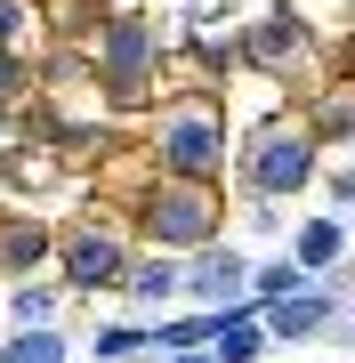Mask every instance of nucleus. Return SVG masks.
Masks as SVG:
<instances>
[{"instance_id": "nucleus-20", "label": "nucleus", "mask_w": 355, "mask_h": 363, "mask_svg": "<svg viewBox=\"0 0 355 363\" xmlns=\"http://www.w3.org/2000/svg\"><path fill=\"white\" fill-rule=\"evenodd\" d=\"M170 363H218V355H210V347H178Z\"/></svg>"}, {"instance_id": "nucleus-3", "label": "nucleus", "mask_w": 355, "mask_h": 363, "mask_svg": "<svg viewBox=\"0 0 355 363\" xmlns=\"http://www.w3.org/2000/svg\"><path fill=\"white\" fill-rule=\"evenodd\" d=\"M145 234H154L162 250H194L218 234V194L202 178H178V186H154L145 194Z\"/></svg>"}, {"instance_id": "nucleus-16", "label": "nucleus", "mask_w": 355, "mask_h": 363, "mask_svg": "<svg viewBox=\"0 0 355 363\" xmlns=\"http://www.w3.org/2000/svg\"><path fill=\"white\" fill-rule=\"evenodd\" d=\"M16 89H33V65L16 49H0V97H16Z\"/></svg>"}, {"instance_id": "nucleus-19", "label": "nucleus", "mask_w": 355, "mask_h": 363, "mask_svg": "<svg viewBox=\"0 0 355 363\" xmlns=\"http://www.w3.org/2000/svg\"><path fill=\"white\" fill-rule=\"evenodd\" d=\"M323 194H331V218H339V210L355 202V178H347V169H331V178H323Z\"/></svg>"}, {"instance_id": "nucleus-15", "label": "nucleus", "mask_w": 355, "mask_h": 363, "mask_svg": "<svg viewBox=\"0 0 355 363\" xmlns=\"http://www.w3.org/2000/svg\"><path fill=\"white\" fill-rule=\"evenodd\" d=\"M49 307H57L49 291H16V298H9V315H16V323H49Z\"/></svg>"}, {"instance_id": "nucleus-18", "label": "nucleus", "mask_w": 355, "mask_h": 363, "mask_svg": "<svg viewBox=\"0 0 355 363\" xmlns=\"http://www.w3.org/2000/svg\"><path fill=\"white\" fill-rule=\"evenodd\" d=\"M130 347H137V331H121V323H113V331H97V355H106V363H121Z\"/></svg>"}, {"instance_id": "nucleus-4", "label": "nucleus", "mask_w": 355, "mask_h": 363, "mask_svg": "<svg viewBox=\"0 0 355 363\" xmlns=\"http://www.w3.org/2000/svg\"><path fill=\"white\" fill-rule=\"evenodd\" d=\"M154 65H162L154 25H145V16H113L106 40H97V73H106V89H113V97H145Z\"/></svg>"}, {"instance_id": "nucleus-2", "label": "nucleus", "mask_w": 355, "mask_h": 363, "mask_svg": "<svg viewBox=\"0 0 355 363\" xmlns=\"http://www.w3.org/2000/svg\"><path fill=\"white\" fill-rule=\"evenodd\" d=\"M242 186L259 202H283V194H299V186H315V138H307L299 121H259V130L242 138Z\"/></svg>"}, {"instance_id": "nucleus-10", "label": "nucleus", "mask_w": 355, "mask_h": 363, "mask_svg": "<svg viewBox=\"0 0 355 363\" xmlns=\"http://www.w3.org/2000/svg\"><path fill=\"white\" fill-rule=\"evenodd\" d=\"M49 250H57V242H49L40 226H25V218H16V226H0V274H33Z\"/></svg>"}, {"instance_id": "nucleus-5", "label": "nucleus", "mask_w": 355, "mask_h": 363, "mask_svg": "<svg viewBox=\"0 0 355 363\" xmlns=\"http://www.w3.org/2000/svg\"><path fill=\"white\" fill-rule=\"evenodd\" d=\"M57 259H65L73 291H113L121 274H130V242H121L113 226H73L65 242H57Z\"/></svg>"}, {"instance_id": "nucleus-13", "label": "nucleus", "mask_w": 355, "mask_h": 363, "mask_svg": "<svg viewBox=\"0 0 355 363\" xmlns=\"http://www.w3.org/2000/svg\"><path fill=\"white\" fill-rule=\"evenodd\" d=\"M121 283H130L137 298H170V291H178V259H137Z\"/></svg>"}, {"instance_id": "nucleus-1", "label": "nucleus", "mask_w": 355, "mask_h": 363, "mask_svg": "<svg viewBox=\"0 0 355 363\" xmlns=\"http://www.w3.org/2000/svg\"><path fill=\"white\" fill-rule=\"evenodd\" d=\"M154 162L170 178H218L226 169V105L218 97H178L154 121Z\"/></svg>"}, {"instance_id": "nucleus-7", "label": "nucleus", "mask_w": 355, "mask_h": 363, "mask_svg": "<svg viewBox=\"0 0 355 363\" xmlns=\"http://www.w3.org/2000/svg\"><path fill=\"white\" fill-rule=\"evenodd\" d=\"M331 315L339 307H331L323 291H291V298H266L259 307V331L266 339H315V331H331Z\"/></svg>"}, {"instance_id": "nucleus-14", "label": "nucleus", "mask_w": 355, "mask_h": 363, "mask_svg": "<svg viewBox=\"0 0 355 363\" xmlns=\"http://www.w3.org/2000/svg\"><path fill=\"white\" fill-rule=\"evenodd\" d=\"M299 283H307V274L291 267V259H266V267H250V291H259V298H291Z\"/></svg>"}, {"instance_id": "nucleus-8", "label": "nucleus", "mask_w": 355, "mask_h": 363, "mask_svg": "<svg viewBox=\"0 0 355 363\" xmlns=\"http://www.w3.org/2000/svg\"><path fill=\"white\" fill-rule=\"evenodd\" d=\"M178 283H194L210 307H242V291H250V259H242V250H202L194 267H178Z\"/></svg>"}, {"instance_id": "nucleus-9", "label": "nucleus", "mask_w": 355, "mask_h": 363, "mask_svg": "<svg viewBox=\"0 0 355 363\" xmlns=\"http://www.w3.org/2000/svg\"><path fill=\"white\" fill-rule=\"evenodd\" d=\"M339 250H347V226L339 218H307L299 242H291V267H299V274H323V267H339Z\"/></svg>"}, {"instance_id": "nucleus-17", "label": "nucleus", "mask_w": 355, "mask_h": 363, "mask_svg": "<svg viewBox=\"0 0 355 363\" xmlns=\"http://www.w3.org/2000/svg\"><path fill=\"white\" fill-rule=\"evenodd\" d=\"M25 25H33V0H0V49H9Z\"/></svg>"}, {"instance_id": "nucleus-11", "label": "nucleus", "mask_w": 355, "mask_h": 363, "mask_svg": "<svg viewBox=\"0 0 355 363\" xmlns=\"http://www.w3.org/2000/svg\"><path fill=\"white\" fill-rule=\"evenodd\" d=\"M0 363H65V339H57V323H25L0 347Z\"/></svg>"}, {"instance_id": "nucleus-21", "label": "nucleus", "mask_w": 355, "mask_h": 363, "mask_svg": "<svg viewBox=\"0 0 355 363\" xmlns=\"http://www.w3.org/2000/svg\"><path fill=\"white\" fill-rule=\"evenodd\" d=\"M9 138H16V121H9V113H0V145H9Z\"/></svg>"}, {"instance_id": "nucleus-6", "label": "nucleus", "mask_w": 355, "mask_h": 363, "mask_svg": "<svg viewBox=\"0 0 355 363\" xmlns=\"http://www.w3.org/2000/svg\"><path fill=\"white\" fill-rule=\"evenodd\" d=\"M235 57H250V65H259V73H275V81H307V73H315V33H307V25H291V16H266V25L250 33Z\"/></svg>"}, {"instance_id": "nucleus-12", "label": "nucleus", "mask_w": 355, "mask_h": 363, "mask_svg": "<svg viewBox=\"0 0 355 363\" xmlns=\"http://www.w3.org/2000/svg\"><path fill=\"white\" fill-rule=\"evenodd\" d=\"M347 121H355V97H347V89H323L315 121H299V130L315 138V145H339V138H347Z\"/></svg>"}]
</instances>
